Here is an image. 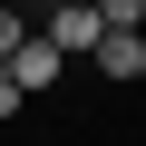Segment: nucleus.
<instances>
[{
  "label": "nucleus",
  "instance_id": "1",
  "mask_svg": "<svg viewBox=\"0 0 146 146\" xmlns=\"http://www.w3.org/2000/svg\"><path fill=\"white\" fill-rule=\"evenodd\" d=\"M39 39H49L58 58H68V49L88 58V49L107 39V29H98V0H49V20H39Z\"/></svg>",
  "mask_w": 146,
  "mask_h": 146
},
{
  "label": "nucleus",
  "instance_id": "2",
  "mask_svg": "<svg viewBox=\"0 0 146 146\" xmlns=\"http://www.w3.org/2000/svg\"><path fill=\"white\" fill-rule=\"evenodd\" d=\"M88 58H98V78H117V88H136V78H146V29H107V39H98Z\"/></svg>",
  "mask_w": 146,
  "mask_h": 146
},
{
  "label": "nucleus",
  "instance_id": "3",
  "mask_svg": "<svg viewBox=\"0 0 146 146\" xmlns=\"http://www.w3.org/2000/svg\"><path fill=\"white\" fill-rule=\"evenodd\" d=\"M58 68H68V58L29 29V39H20V58H10V78H20V98H39V88H58Z\"/></svg>",
  "mask_w": 146,
  "mask_h": 146
},
{
  "label": "nucleus",
  "instance_id": "4",
  "mask_svg": "<svg viewBox=\"0 0 146 146\" xmlns=\"http://www.w3.org/2000/svg\"><path fill=\"white\" fill-rule=\"evenodd\" d=\"M98 29H146V0H98Z\"/></svg>",
  "mask_w": 146,
  "mask_h": 146
},
{
  "label": "nucleus",
  "instance_id": "5",
  "mask_svg": "<svg viewBox=\"0 0 146 146\" xmlns=\"http://www.w3.org/2000/svg\"><path fill=\"white\" fill-rule=\"evenodd\" d=\"M20 39H29V20L10 10V0H0V68H10V58H20Z\"/></svg>",
  "mask_w": 146,
  "mask_h": 146
},
{
  "label": "nucleus",
  "instance_id": "6",
  "mask_svg": "<svg viewBox=\"0 0 146 146\" xmlns=\"http://www.w3.org/2000/svg\"><path fill=\"white\" fill-rule=\"evenodd\" d=\"M10 117H20V78L0 68V127H10Z\"/></svg>",
  "mask_w": 146,
  "mask_h": 146
}]
</instances>
